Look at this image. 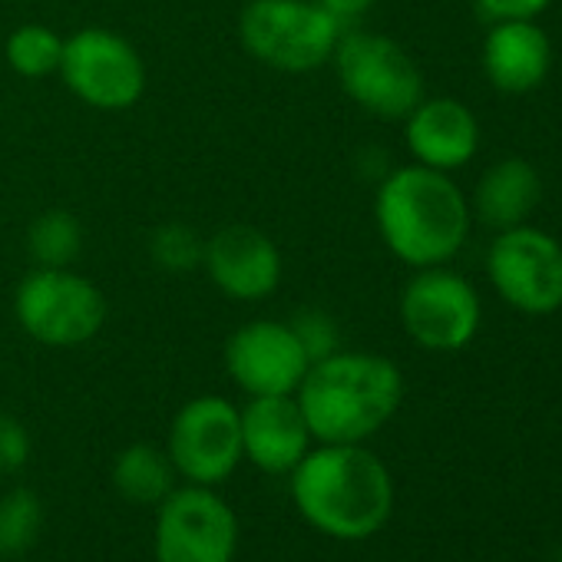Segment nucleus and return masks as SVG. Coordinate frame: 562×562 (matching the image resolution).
<instances>
[{"mask_svg": "<svg viewBox=\"0 0 562 562\" xmlns=\"http://www.w3.org/2000/svg\"><path fill=\"white\" fill-rule=\"evenodd\" d=\"M292 499L308 526L335 539H368L391 519L394 483L361 443H322L292 470Z\"/></svg>", "mask_w": 562, "mask_h": 562, "instance_id": "nucleus-1", "label": "nucleus"}, {"mask_svg": "<svg viewBox=\"0 0 562 562\" xmlns=\"http://www.w3.org/2000/svg\"><path fill=\"white\" fill-rule=\"evenodd\" d=\"M308 430L322 443H364L404 401L401 368L381 355L345 351L315 361L295 391Z\"/></svg>", "mask_w": 562, "mask_h": 562, "instance_id": "nucleus-2", "label": "nucleus"}, {"mask_svg": "<svg viewBox=\"0 0 562 562\" xmlns=\"http://www.w3.org/2000/svg\"><path fill=\"white\" fill-rule=\"evenodd\" d=\"M381 241L411 268L447 265L467 241V199L447 172L420 162L394 169L374 192Z\"/></svg>", "mask_w": 562, "mask_h": 562, "instance_id": "nucleus-3", "label": "nucleus"}, {"mask_svg": "<svg viewBox=\"0 0 562 562\" xmlns=\"http://www.w3.org/2000/svg\"><path fill=\"white\" fill-rule=\"evenodd\" d=\"M345 24L318 0H248L238 14V44L278 74H312L331 64Z\"/></svg>", "mask_w": 562, "mask_h": 562, "instance_id": "nucleus-4", "label": "nucleus"}, {"mask_svg": "<svg viewBox=\"0 0 562 562\" xmlns=\"http://www.w3.org/2000/svg\"><path fill=\"white\" fill-rule=\"evenodd\" d=\"M14 318L21 331L44 348H83L106 318L110 302L93 278L70 268H31L14 292Z\"/></svg>", "mask_w": 562, "mask_h": 562, "instance_id": "nucleus-5", "label": "nucleus"}, {"mask_svg": "<svg viewBox=\"0 0 562 562\" xmlns=\"http://www.w3.org/2000/svg\"><path fill=\"white\" fill-rule=\"evenodd\" d=\"M331 67L348 100L378 120H404L424 100V77L417 64L384 34L345 27Z\"/></svg>", "mask_w": 562, "mask_h": 562, "instance_id": "nucleus-6", "label": "nucleus"}, {"mask_svg": "<svg viewBox=\"0 0 562 562\" xmlns=\"http://www.w3.org/2000/svg\"><path fill=\"white\" fill-rule=\"evenodd\" d=\"M57 74L83 106L100 113L133 110L146 93V64L139 50L106 27H83L64 37Z\"/></svg>", "mask_w": 562, "mask_h": 562, "instance_id": "nucleus-7", "label": "nucleus"}, {"mask_svg": "<svg viewBox=\"0 0 562 562\" xmlns=\"http://www.w3.org/2000/svg\"><path fill=\"white\" fill-rule=\"evenodd\" d=\"M166 453L179 476L195 486H218L225 483L241 453V411L218 394L192 397L179 407L169 427Z\"/></svg>", "mask_w": 562, "mask_h": 562, "instance_id": "nucleus-8", "label": "nucleus"}, {"mask_svg": "<svg viewBox=\"0 0 562 562\" xmlns=\"http://www.w3.org/2000/svg\"><path fill=\"white\" fill-rule=\"evenodd\" d=\"M235 549V509L212 486L189 483L159 503L156 562H232Z\"/></svg>", "mask_w": 562, "mask_h": 562, "instance_id": "nucleus-9", "label": "nucleus"}, {"mask_svg": "<svg viewBox=\"0 0 562 562\" xmlns=\"http://www.w3.org/2000/svg\"><path fill=\"white\" fill-rule=\"evenodd\" d=\"M401 325L427 351H460L480 328V299L463 274L420 268L401 295Z\"/></svg>", "mask_w": 562, "mask_h": 562, "instance_id": "nucleus-10", "label": "nucleus"}, {"mask_svg": "<svg viewBox=\"0 0 562 562\" xmlns=\"http://www.w3.org/2000/svg\"><path fill=\"white\" fill-rule=\"evenodd\" d=\"M493 289L526 315L562 308V245L529 225L506 228L486 258Z\"/></svg>", "mask_w": 562, "mask_h": 562, "instance_id": "nucleus-11", "label": "nucleus"}, {"mask_svg": "<svg viewBox=\"0 0 562 562\" xmlns=\"http://www.w3.org/2000/svg\"><path fill=\"white\" fill-rule=\"evenodd\" d=\"M308 368L312 358L289 322L255 318L235 328L225 341V371L248 397L295 394Z\"/></svg>", "mask_w": 562, "mask_h": 562, "instance_id": "nucleus-12", "label": "nucleus"}, {"mask_svg": "<svg viewBox=\"0 0 562 562\" xmlns=\"http://www.w3.org/2000/svg\"><path fill=\"white\" fill-rule=\"evenodd\" d=\"M202 271L228 302L255 305L278 292L285 261L271 235L255 225H225L205 238Z\"/></svg>", "mask_w": 562, "mask_h": 562, "instance_id": "nucleus-13", "label": "nucleus"}, {"mask_svg": "<svg viewBox=\"0 0 562 562\" xmlns=\"http://www.w3.org/2000/svg\"><path fill=\"white\" fill-rule=\"evenodd\" d=\"M241 411V453L261 473H292L312 450L308 420L295 394L248 397Z\"/></svg>", "mask_w": 562, "mask_h": 562, "instance_id": "nucleus-14", "label": "nucleus"}, {"mask_svg": "<svg viewBox=\"0 0 562 562\" xmlns=\"http://www.w3.org/2000/svg\"><path fill=\"white\" fill-rule=\"evenodd\" d=\"M407 149L414 159L437 172H453L476 156L480 123L476 116L450 97L420 100L407 116Z\"/></svg>", "mask_w": 562, "mask_h": 562, "instance_id": "nucleus-15", "label": "nucleus"}, {"mask_svg": "<svg viewBox=\"0 0 562 562\" xmlns=\"http://www.w3.org/2000/svg\"><path fill=\"white\" fill-rule=\"evenodd\" d=\"M552 64L549 37L532 21H496L483 44V70L503 93L536 90Z\"/></svg>", "mask_w": 562, "mask_h": 562, "instance_id": "nucleus-16", "label": "nucleus"}, {"mask_svg": "<svg viewBox=\"0 0 562 562\" xmlns=\"http://www.w3.org/2000/svg\"><path fill=\"white\" fill-rule=\"evenodd\" d=\"M539 199H542L539 172L526 159H499L483 172L473 205L486 225L506 232L522 225L536 212Z\"/></svg>", "mask_w": 562, "mask_h": 562, "instance_id": "nucleus-17", "label": "nucleus"}, {"mask_svg": "<svg viewBox=\"0 0 562 562\" xmlns=\"http://www.w3.org/2000/svg\"><path fill=\"white\" fill-rule=\"evenodd\" d=\"M113 486L126 503L159 506L176 490V467L159 447L130 443L113 463Z\"/></svg>", "mask_w": 562, "mask_h": 562, "instance_id": "nucleus-18", "label": "nucleus"}, {"mask_svg": "<svg viewBox=\"0 0 562 562\" xmlns=\"http://www.w3.org/2000/svg\"><path fill=\"white\" fill-rule=\"evenodd\" d=\"M27 255L41 268H70L83 255V225L67 209L41 212L27 228Z\"/></svg>", "mask_w": 562, "mask_h": 562, "instance_id": "nucleus-19", "label": "nucleus"}, {"mask_svg": "<svg viewBox=\"0 0 562 562\" xmlns=\"http://www.w3.org/2000/svg\"><path fill=\"white\" fill-rule=\"evenodd\" d=\"M64 37L47 24H21L4 41L8 67L24 80H47L60 70Z\"/></svg>", "mask_w": 562, "mask_h": 562, "instance_id": "nucleus-20", "label": "nucleus"}, {"mask_svg": "<svg viewBox=\"0 0 562 562\" xmlns=\"http://www.w3.org/2000/svg\"><path fill=\"white\" fill-rule=\"evenodd\" d=\"M41 499L34 490H11L0 499V555H21L37 542L41 532Z\"/></svg>", "mask_w": 562, "mask_h": 562, "instance_id": "nucleus-21", "label": "nucleus"}, {"mask_svg": "<svg viewBox=\"0 0 562 562\" xmlns=\"http://www.w3.org/2000/svg\"><path fill=\"white\" fill-rule=\"evenodd\" d=\"M205 238L186 222H166L149 235V261L166 274H186L202 268Z\"/></svg>", "mask_w": 562, "mask_h": 562, "instance_id": "nucleus-22", "label": "nucleus"}, {"mask_svg": "<svg viewBox=\"0 0 562 562\" xmlns=\"http://www.w3.org/2000/svg\"><path fill=\"white\" fill-rule=\"evenodd\" d=\"M289 325L299 335L302 348L308 351L312 364L328 358V355H335L341 348V328H338L335 315H328L322 308H302V312H295L289 318Z\"/></svg>", "mask_w": 562, "mask_h": 562, "instance_id": "nucleus-23", "label": "nucleus"}, {"mask_svg": "<svg viewBox=\"0 0 562 562\" xmlns=\"http://www.w3.org/2000/svg\"><path fill=\"white\" fill-rule=\"evenodd\" d=\"M31 460V434L27 427L0 411V476L18 473Z\"/></svg>", "mask_w": 562, "mask_h": 562, "instance_id": "nucleus-24", "label": "nucleus"}, {"mask_svg": "<svg viewBox=\"0 0 562 562\" xmlns=\"http://www.w3.org/2000/svg\"><path fill=\"white\" fill-rule=\"evenodd\" d=\"M476 4L493 21H532L552 0H476Z\"/></svg>", "mask_w": 562, "mask_h": 562, "instance_id": "nucleus-25", "label": "nucleus"}, {"mask_svg": "<svg viewBox=\"0 0 562 562\" xmlns=\"http://www.w3.org/2000/svg\"><path fill=\"white\" fill-rule=\"evenodd\" d=\"M318 4H322L331 18H338L345 27H351V24H358L361 18H368V14L374 11L378 0H318Z\"/></svg>", "mask_w": 562, "mask_h": 562, "instance_id": "nucleus-26", "label": "nucleus"}]
</instances>
